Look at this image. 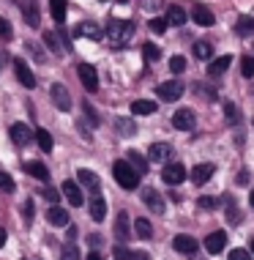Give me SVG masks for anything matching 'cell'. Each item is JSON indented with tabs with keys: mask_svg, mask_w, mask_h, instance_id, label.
<instances>
[{
	"mask_svg": "<svg viewBox=\"0 0 254 260\" xmlns=\"http://www.w3.org/2000/svg\"><path fill=\"white\" fill-rule=\"evenodd\" d=\"M112 175H115V181L123 189H137L139 186V173L129 165V159H118L115 165H112Z\"/></svg>",
	"mask_w": 254,
	"mask_h": 260,
	"instance_id": "6da1fadb",
	"label": "cell"
},
{
	"mask_svg": "<svg viewBox=\"0 0 254 260\" xmlns=\"http://www.w3.org/2000/svg\"><path fill=\"white\" fill-rule=\"evenodd\" d=\"M134 36V22H129V19H112V22L107 25V39L112 41V44H126Z\"/></svg>",
	"mask_w": 254,
	"mask_h": 260,
	"instance_id": "7a4b0ae2",
	"label": "cell"
},
{
	"mask_svg": "<svg viewBox=\"0 0 254 260\" xmlns=\"http://www.w3.org/2000/svg\"><path fill=\"white\" fill-rule=\"evenodd\" d=\"M77 74H80V82L85 85V90H90V93L98 90V74L90 63H80V66H77Z\"/></svg>",
	"mask_w": 254,
	"mask_h": 260,
	"instance_id": "3957f363",
	"label": "cell"
},
{
	"mask_svg": "<svg viewBox=\"0 0 254 260\" xmlns=\"http://www.w3.org/2000/svg\"><path fill=\"white\" fill-rule=\"evenodd\" d=\"M159 90V99L161 102H178L183 96V85L178 80H169V82H161V85L156 88Z\"/></svg>",
	"mask_w": 254,
	"mask_h": 260,
	"instance_id": "277c9868",
	"label": "cell"
},
{
	"mask_svg": "<svg viewBox=\"0 0 254 260\" xmlns=\"http://www.w3.org/2000/svg\"><path fill=\"white\" fill-rule=\"evenodd\" d=\"M161 178H164L169 186H178L180 181H186V167L178 165V161H169L164 170H161Z\"/></svg>",
	"mask_w": 254,
	"mask_h": 260,
	"instance_id": "5b68a950",
	"label": "cell"
},
{
	"mask_svg": "<svg viewBox=\"0 0 254 260\" xmlns=\"http://www.w3.org/2000/svg\"><path fill=\"white\" fill-rule=\"evenodd\" d=\"M49 96H52L55 107H58V110H63V112H68V107H71V96H68L66 85H60V82H55V85L49 88Z\"/></svg>",
	"mask_w": 254,
	"mask_h": 260,
	"instance_id": "8992f818",
	"label": "cell"
},
{
	"mask_svg": "<svg viewBox=\"0 0 254 260\" xmlns=\"http://www.w3.org/2000/svg\"><path fill=\"white\" fill-rule=\"evenodd\" d=\"M172 126H175V129H180V132H192L194 126H197L194 112H192V110H178V112L172 115Z\"/></svg>",
	"mask_w": 254,
	"mask_h": 260,
	"instance_id": "52a82bcc",
	"label": "cell"
},
{
	"mask_svg": "<svg viewBox=\"0 0 254 260\" xmlns=\"http://www.w3.org/2000/svg\"><path fill=\"white\" fill-rule=\"evenodd\" d=\"M14 74H17V80L22 82L25 88H33L36 85V77H33V72L27 69V63L22 58H14Z\"/></svg>",
	"mask_w": 254,
	"mask_h": 260,
	"instance_id": "ba28073f",
	"label": "cell"
},
{
	"mask_svg": "<svg viewBox=\"0 0 254 260\" xmlns=\"http://www.w3.org/2000/svg\"><path fill=\"white\" fill-rule=\"evenodd\" d=\"M192 19L197 25H202V27H210L216 22V17H213V11L208 9V6H202V3H194L192 6Z\"/></svg>",
	"mask_w": 254,
	"mask_h": 260,
	"instance_id": "9c48e42d",
	"label": "cell"
},
{
	"mask_svg": "<svg viewBox=\"0 0 254 260\" xmlns=\"http://www.w3.org/2000/svg\"><path fill=\"white\" fill-rule=\"evenodd\" d=\"M11 140H14V145H27L30 140H36V132H30L27 123H14L11 126Z\"/></svg>",
	"mask_w": 254,
	"mask_h": 260,
	"instance_id": "30bf717a",
	"label": "cell"
},
{
	"mask_svg": "<svg viewBox=\"0 0 254 260\" xmlns=\"http://www.w3.org/2000/svg\"><path fill=\"white\" fill-rule=\"evenodd\" d=\"M74 36H77V39H90V41H101V39H104V30H101V27H98V25H93V22H82V25H77Z\"/></svg>",
	"mask_w": 254,
	"mask_h": 260,
	"instance_id": "8fae6325",
	"label": "cell"
},
{
	"mask_svg": "<svg viewBox=\"0 0 254 260\" xmlns=\"http://www.w3.org/2000/svg\"><path fill=\"white\" fill-rule=\"evenodd\" d=\"M142 200L153 214H164V200H161V194L156 192V189H151V186L142 189Z\"/></svg>",
	"mask_w": 254,
	"mask_h": 260,
	"instance_id": "7c38bea8",
	"label": "cell"
},
{
	"mask_svg": "<svg viewBox=\"0 0 254 260\" xmlns=\"http://www.w3.org/2000/svg\"><path fill=\"white\" fill-rule=\"evenodd\" d=\"M63 194H66V200L71 203L74 208H80L82 203H85L82 189H80V184H77V181H66V184H63Z\"/></svg>",
	"mask_w": 254,
	"mask_h": 260,
	"instance_id": "4fadbf2b",
	"label": "cell"
},
{
	"mask_svg": "<svg viewBox=\"0 0 254 260\" xmlns=\"http://www.w3.org/2000/svg\"><path fill=\"white\" fill-rule=\"evenodd\" d=\"M172 247H175V249H178V252H180V255H194V252H197V249H200V244H197V241H194V238H192V236H183V233H180V236H175V241H172Z\"/></svg>",
	"mask_w": 254,
	"mask_h": 260,
	"instance_id": "5bb4252c",
	"label": "cell"
},
{
	"mask_svg": "<svg viewBox=\"0 0 254 260\" xmlns=\"http://www.w3.org/2000/svg\"><path fill=\"white\" fill-rule=\"evenodd\" d=\"M213 173H216V167L210 165V161H202V165H197L192 170V181L197 186H202L205 181H210V175H213Z\"/></svg>",
	"mask_w": 254,
	"mask_h": 260,
	"instance_id": "9a60e30c",
	"label": "cell"
},
{
	"mask_svg": "<svg viewBox=\"0 0 254 260\" xmlns=\"http://www.w3.org/2000/svg\"><path fill=\"white\" fill-rule=\"evenodd\" d=\"M224 244H227V233H224V230H216V233H210L205 238V249L210 255H219V252L224 249Z\"/></svg>",
	"mask_w": 254,
	"mask_h": 260,
	"instance_id": "2e32d148",
	"label": "cell"
},
{
	"mask_svg": "<svg viewBox=\"0 0 254 260\" xmlns=\"http://www.w3.org/2000/svg\"><path fill=\"white\" fill-rule=\"evenodd\" d=\"M148 156H151L153 161H169V159H172V145H167V143H153L151 151H148Z\"/></svg>",
	"mask_w": 254,
	"mask_h": 260,
	"instance_id": "e0dca14e",
	"label": "cell"
},
{
	"mask_svg": "<svg viewBox=\"0 0 254 260\" xmlns=\"http://www.w3.org/2000/svg\"><path fill=\"white\" fill-rule=\"evenodd\" d=\"M47 222H49V224H55V228H66V224L71 222V219H68L66 208H60V206H52V208L47 211Z\"/></svg>",
	"mask_w": 254,
	"mask_h": 260,
	"instance_id": "ac0fdd59",
	"label": "cell"
},
{
	"mask_svg": "<svg viewBox=\"0 0 254 260\" xmlns=\"http://www.w3.org/2000/svg\"><path fill=\"white\" fill-rule=\"evenodd\" d=\"M22 170H25V173H30L33 178L44 181V184L49 181V170L44 167V161H25V165H22Z\"/></svg>",
	"mask_w": 254,
	"mask_h": 260,
	"instance_id": "d6986e66",
	"label": "cell"
},
{
	"mask_svg": "<svg viewBox=\"0 0 254 260\" xmlns=\"http://www.w3.org/2000/svg\"><path fill=\"white\" fill-rule=\"evenodd\" d=\"M90 216H93V222H101L104 216H107V203H104L101 194H93V198H90Z\"/></svg>",
	"mask_w": 254,
	"mask_h": 260,
	"instance_id": "ffe728a7",
	"label": "cell"
},
{
	"mask_svg": "<svg viewBox=\"0 0 254 260\" xmlns=\"http://www.w3.org/2000/svg\"><path fill=\"white\" fill-rule=\"evenodd\" d=\"M22 11H25V19H27V25H30V27H39V25H41L36 0H25V3H22Z\"/></svg>",
	"mask_w": 254,
	"mask_h": 260,
	"instance_id": "44dd1931",
	"label": "cell"
},
{
	"mask_svg": "<svg viewBox=\"0 0 254 260\" xmlns=\"http://www.w3.org/2000/svg\"><path fill=\"white\" fill-rule=\"evenodd\" d=\"M77 178H80V184L82 186H88L90 192H98V175L93 173V170H77Z\"/></svg>",
	"mask_w": 254,
	"mask_h": 260,
	"instance_id": "7402d4cb",
	"label": "cell"
},
{
	"mask_svg": "<svg viewBox=\"0 0 254 260\" xmlns=\"http://www.w3.org/2000/svg\"><path fill=\"white\" fill-rule=\"evenodd\" d=\"M49 11H52V19H55L58 25L66 22V11H68L66 0H49Z\"/></svg>",
	"mask_w": 254,
	"mask_h": 260,
	"instance_id": "603a6c76",
	"label": "cell"
},
{
	"mask_svg": "<svg viewBox=\"0 0 254 260\" xmlns=\"http://www.w3.org/2000/svg\"><path fill=\"white\" fill-rule=\"evenodd\" d=\"M131 112L134 115H153V112H156V102L137 99V102H131Z\"/></svg>",
	"mask_w": 254,
	"mask_h": 260,
	"instance_id": "cb8c5ba5",
	"label": "cell"
},
{
	"mask_svg": "<svg viewBox=\"0 0 254 260\" xmlns=\"http://www.w3.org/2000/svg\"><path fill=\"white\" fill-rule=\"evenodd\" d=\"M230 55H222V58H216V60H210V66H208V74L210 77H222L224 72L230 69Z\"/></svg>",
	"mask_w": 254,
	"mask_h": 260,
	"instance_id": "d4e9b609",
	"label": "cell"
},
{
	"mask_svg": "<svg viewBox=\"0 0 254 260\" xmlns=\"http://www.w3.org/2000/svg\"><path fill=\"white\" fill-rule=\"evenodd\" d=\"M167 25H186V11L180 6H169L167 9Z\"/></svg>",
	"mask_w": 254,
	"mask_h": 260,
	"instance_id": "484cf974",
	"label": "cell"
},
{
	"mask_svg": "<svg viewBox=\"0 0 254 260\" xmlns=\"http://www.w3.org/2000/svg\"><path fill=\"white\" fill-rule=\"evenodd\" d=\"M126 156H129V165H131V167H134V170H137L139 175H145V173H148V161H145V156H142V153H137V151H129Z\"/></svg>",
	"mask_w": 254,
	"mask_h": 260,
	"instance_id": "4316f807",
	"label": "cell"
},
{
	"mask_svg": "<svg viewBox=\"0 0 254 260\" xmlns=\"http://www.w3.org/2000/svg\"><path fill=\"white\" fill-rule=\"evenodd\" d=\"M235 33L238 36H254V17H241L238 19V25H235Z\"/></svg>",
	"mask_w": 254,
	"mask_h": 260,
	"instance_id": "83f0119b",
	"label": "cell"
},
{
	"mask_svg": "<svg viewBox=\"0 0 254 260\" xmlns=\"http://www.w3.org/2000/svg\"><path fill=\"white\" fill-rule=\"evenodd\" d=\"M115 236L121 238V241H126V238H129V216L123 214H118V222H115Z\"/></svg>",
	"mask_w": 254,
	"mask_h": 260,
	"instance_id": "f1b7e54d",
	"label": "cell"
},
{
	"mask_svg": "<svg viewBox=\"0 0 254 260\" xmlns=\"http://www.w3.org/2000/svg\"><path fill=\"white\" fill-rule=\"evenodd\" d=\"M194 55L200 60H210V58H213V44H208V41H197V44H194Z\"/></svg>",
	"mask_w": 254,
	"mask_h": 260,
	"instance_id": "f546056e",
	"label": "cell"
},
{
	"mask_svg": "<svg viewBox=\"0 0 254 260\" xmlns=\"http://www.w3.org/2000/svg\"><path fill=\"white\" fill-rule=\"evenodd\" d=\"M36 143H39V148L44 153L52 151V135H49L47 129H36Z\"/></svg>",
	"mask_w": 254,
	"mask_h": 260,
	"instance_id": "4dcf8cb0",
	"label": "cell"
},
{
	"mask_svg": "<svg viewBox=\"0 0 254 260\" xmlns=\"http://www.w3.org/2000/svg\"><path fill=\"white\" fill-rule=\"evenodd\" d=\"M134 230H137L139 238H151L153 236V228H151V222H148L145 216H139V219L134 222Z\"/></svg>",
	"mask_w": 254,
	"mask_h": 260,
	"instance_id": "1f68e13d",
	"label": "cell"
},
{
	"mask_svg": "<svg viewBox=\"0 0 254 260\" xmlns=\"http://www.w3.org/2000/svg\"><path fill=\"white\" fill-rule=\"evenodd\" d=\"M115 126H118V132H121L123 137H131L134 132H137V126H134V121H129V118H118Z\"/></svg>",
	"mask_w": 254,
	"mask_h": 260,
	"instance_id": "d6a6232c",
	"label": "cell"
},
{
	"mask_svg": "<svg viewBox=\"0 0 254 260\" xmlns=\"http://www.w3.org/2000/svg\"><path fill=\"white\" fill-rule=\"evenodd\" d=\"M142 55H145V60L148 63H153V60H159L161 58V50L156 44H151V41H148V44H142Z\"/></svg>",
	"mask_w": 254,
	"mask_h": 260,
	"instance_id": "836d02e7",
	"label": "cell"
},
{
	"mask_svg": "<svg viewBox=\"0 0 254 260\" xmlns=\"http://www.w3.org/2000/svg\"><path fill=\"white\" fill-rule=\"evenodd\" d=\"M44 41H47V47H49V50H52L55 55H60V52H63L60 41H58V36H55L52 30H47V33H44Z\"/></svg>",
	"mask_w": 254,
	"mask_h": 260,
	"instance_id": "e575fe53",
	"label": "cell"
},
{
	"mask_svg": "<svg viewBox=\"0 0 254 260\" xmlns=\"http://www.w3.org/2000/svg\"><path fill=\"white\" fill-rule=\"evenodd\" d=\"M169 72H172V74L186 72V58H183V55H175V58H169Z\"/></svg>",
	"mask_w": 254,
	"mask_h": 260,
	"instance_id": "d590c367",
	"label": "cell"
},
{
	"mask_svg": "<svg viewBox=\"0 0 254 260\" xmlns=\"http://www.w3.org/2000/svg\"><path fill=\"white\" fill-rule=\"evenodd\" d=\"M241 74L243 77H254V58L251 55H243L241 58Z\"/></svg>",
	"mask_w": 254,
	"mask_h": 260,
	"instance_id": "8d00e7d4",
	"label": "cell"
},
{
	"mask_svg": "<svg viewBox=\"0 0 254 260\" xmlns=\"http://www.w3.org/2000/svg\"><path fill=\"white\" fill-rule=\"evenodd\" d=\"M224 118H227V123H238V121H241V112H238L235 104H224Z\"/></svg>",
	"mask_w": 254,
	"mask_h": 260,
	"instance_id": "74e56055",
	"label": "cell"
},
{
	"mask_svg": "<svg viewBox=\"0 0 254 260\" xmlns=\"http://www.w3.org/2000/svg\"><path fill=\"white\" fill-rule=\"evenodd\" d=\"M60 260H80V249H77L74 244H66L60 252Z\"/></svg>",
	"mask_w": 254,
	"mask_h": 260,
	"instance_id": "f35d334b",
	"label": "cell"
},
{
	"mask_svg": "<svg viewBox=\"0 0 254 260\" xmlns=\"http://www.w3.org/2000/svg\"><path fill=\"white\" fill-rule=\"evenodd\" d=\"M0 189H3V192H14V181H11V175H9V173H3V170H0Z\"/></svg>",
	"mask_w": 254,
	"mask_h": 260,
	"instance_id": "ab89813d",
	"label": "cell"
},
{
	"mask_svg": "<svg viewBox=\"0 0 254 260\" xmlns=\"http://www.w3.org/2000/svg\"><path fill=\"white\" fill-rule=\"evenodd\" d=\"M112 255H115V260H131V252L123 247V244H118L115 247V252H112Z\"/></svg>",
	"mask_w": 254,
	"mask_h": 260,
	"instance_id": "60d3db41",
	"label": "cell"
},
{
	"mask_svg": "<svg viewBox=\"0 0 254 260\" xmlns=\"http://www.w3.org/2000/svg\"><path fill=\"white\" fill-rule=\"evenodd\" d=\"M230 260H251V252L249 249H232Z\"/></svg>",
	"mask_w": 254,
	"mask_h": 260,
	"instance_id": "b9f144b4",
	"label": "cell"
},
{
	"mask_svg": "<svg viewBox=\"0 0 254 260\" xmlns=\"http://www.w3.org/2000/svg\"><path fill=\"white\" fill-rule=\"evenodd\" d=\"M227 219H230L232 224H235L238 219H241V214H238V208H235V203H232V200L227 203Z\"/></svg>",
	"mask_w": 254,
	"mask_h": 260,
	"instance_id": "7bdbcfd3",
	"label": "cell"
},
{
	"mask_svg": "<svg viewBox=\"0 0 254 260\" xmlns=\"http://www.w3.org/2000/svg\"><path fill=\"white\" fill-rule=\"evenodd\" d=\"M0 39H11V25L6 17H0Z\"/></svg>",
	"mask_w": 254,
	"mask_h": 260,
	"instance_id": "ee69618b",
	"label": "cell"
},
{
	"mask_svg": "<svg viewBox=\"0 0 254 260\" xmlns=\"http://www.w3.org/2000/svg\"><path fill=\"white\" fill-rule=\"evenodd\" d=\"M151 30L153 33H164L167 30V19H151Z\"/></svg>",
	"mask_w": 254,
	"mask_h": 260,
	"instance_id": "f6af8a7d",
	"label": "cell"
},
{
	"mask_svg": "<svg viewBox=\"0 0 254 260\" xmlns=\"http://www.w3.org/2000/svg\"><path fill=\"white\" fill-rule=\"evenodd\" d=\"M200 208L213 211V208H216V200H213V198H200Z\"/></svg>",
	"mask_w": 254,
	"mask_h": 260,
	"instance_id": "bcb514c9",
	"label": "cell"
},
{
	"mask_svg": "<svg viewBox=\"0 0 254 260\" xmlns=\"http://www.w3.org/2000/svg\"><path fill=\"white\" fill-rule=\"evenodd\" d=\"M85 112H88V118H90V121H93V123H98V118H96V112H93V107H90V104H88V102H85Z\"/></svg>",
	"mask_w": 254,
	"mask_h": 260,
	"instance_id": "7dc6e473",
	"label": "cell"
},
{
	"mask_svg": "<svg viewBox=\"0 0 254 260\" xmlns=\"http://www.w3.org/2000/svg\"><path fill=\"white\" fill-rule=\"evenodd\" d=\"M131 260H151L148 252H131Z\"/></svg>",
	"mask_w": 254,
	"mask_h": 260,
	"instance_id": "c3c4849f",
	"label": "cell"
},
{
	"mask_svg": "<svg viewBox=\"0 0 254 260\" xmlns=\"http://www.w3.org/2000/svg\"><path fill=\"white\" fill-rule=\"evenodd\" d=\"M44 198L55 203V200H58V192H55V189H44Z\"/></svg>",
	"mask_w": 254,
	"mask_h": 260,
	"instance_id": "681fc988",
	"label": "cell"
},
{
	"mask_svg": "<svg viewBox=\"0 0 254 260\" xmlns=\"http://www.w3.org/2000/svg\"><path fill=\"white\" fill-rule=\"evenodd\" d=\"M25 214H27V219L33 216V203H25Z\"/></svg>",
	"mask_w": 254,
	"mask_h": 260,
	"instance_id": "f907efd6",
	"label": "cell"
},
{
	"mask_svg": "<svg viewBox=\"0 0 254 260\" xmlns=\"http://www.w3.org/2000/svg\"><path fill=\"white\" fill-rule=\"evenodd\" d=\"M88 260H101V255H98V252H90V255H88Z\"/></svg>",
	"mask_w": 254,
	"mask_h": 260,
	"instance_id": "816d5d0a",
	"label": "cell"
},
{
	"mask_svg": "<svg viewBox=\"0 0 254 260\" xmlns=\"http://www.w3.org/2000/svg\"><path fill=\"white\" fill-rule=\"evenodd\" d=\"M3 244H6V230L0 228V247H3Z\"/></svg>",
	"mask_w": 254,
	"mask_h": 260,
	"instance_id": "f5cc1de1",
	"label": "cell"
},
{
	"mask_svg": "<svg viewBox=\"0 0 254 260\" xmlns=\"http://www.w3.org/2000/svg\"><path fill=\"white\" fill-rule=\"evenodd\" d=\"M249 203H251V208H254V189H251V194H249Z\"/></svg>",
	"mask_w": 254,
	"mask_h": 260,
	"instance_id": "db71d44e",
	"label": "cell"
},
{
	"mask_svg": "<svg viewBox=\"0 0 254 260\" xmlns=\"http://www.w3.org/2000/svg\"><path fill=\"white\" fill-rule=\"evenodd\" d=\"M251 255H254V236H251Z\"/></svg>",
	"mask_w": 254,
	"mask_h": 260,
	"instance_id": "11a10c76",
	"label": "cell"
},
{
	"mask_svg": "<svg viewBox=\"0 0 254 260\" xmlns=\"http://www.w3.org/2000/svg\"><path fill=\"white\" fill-rule=\"evenodd\" d=\"M121 3H129V0H121Z\"/></svg>",
	"mask_w": 254,
	"mask_h": 260,
	"instance_id": "9f6ffc18",
	"label": "cell"
}]
</instances>
